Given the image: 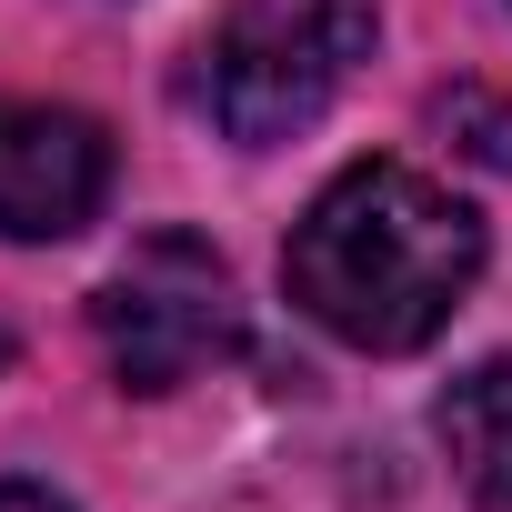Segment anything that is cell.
I'll list each match as a JSON object with an SVG mask.
<instances>
[{
    "label": "cell",
    "mask_w": 512,
    "mask_h": 512,
    "mask_svg": "<svg viewBox=\"0 0 512 512\" xmlns=\"http://www.w3.org/2000/svg\"><path fill=\"white\" fill-rule=\"evenodd\" d=\"M482 282V211L412 161H352L282 241V292L352 352H422Z\"/></svg>",
    "instance_id": "6da1fadb"
},
{
    "label": "cell",
    "mask_w": 512,
    "mask_h": 512,
    "mask_svg": "<svg viewBox=\"0 0 512 512\" xmlns=\"http://www.w3.org/2000/svg\"><path fill=\"white\" fill-rule=\"evenodd\" d=\"M372 31L382 0H231V21L201 51V111L241 151H282L352 91Z\"/></svg>",
    "instance_id": "7a4b0ae2"
},
{
    "label": "cell",
    "mask_w": 512,
    "mask_h": 512,
    "mask_svg": "<svg viewBox=\"0 0 512 512\" xmlns=\"http://www.w3.org/2000/svg\"><path fill=\"white\" fill-rule=\"evenodd\" d=\"M91 332L121 392H181L211 362L241 352V282L201 231H151L131 241V262L91 292Z\"/></svg>",
    "instance_id": "3957f363"
},
{
    "label": "cell",
    "mask_w": 512,
    "mask_h": 512,
    "mask_svg": "<svg viewBox=\"0 0 512 512\" xmlns=\"http://www.w3.org/2000/svg\"><path fill=\"white\" fill-rule=\"evenodd\" d=\"M111 201V131L71 101H0V241H71Z\"/></svg>",
    "instance_id": "277c9868"
},
{
    "label": "cell",
    "mask_w": 512,
    "mask_h": 512,
    "mask_svg": "<svg viewBox=\"0 0 512 512\" xmlns=\"http://www.w3.org/2000/svg\"><path fill=\"white\" fill-rule=\"evenodd\" d=\"M432 422H442V452H452L462 492L492 502V512H512V352L472 362V372L442 392Z\"/></svg>",
    "instance_id": "5b68a950"
},
{
    "label": "cell",
    "mask_w": 512,
    "mask_h": 512,
    "mask_svg": "<svg viewBox=\"0 0 512 512\" xmlns=\"http://www.w3.org/2000/svg\"><path fill=\"white\" fill-rule=\"evenodd\" d=\"M0 512H71V502L41 492V482H0Z\"/></svg>",
    "instance_id": "8992f818"
}]
</instances>
